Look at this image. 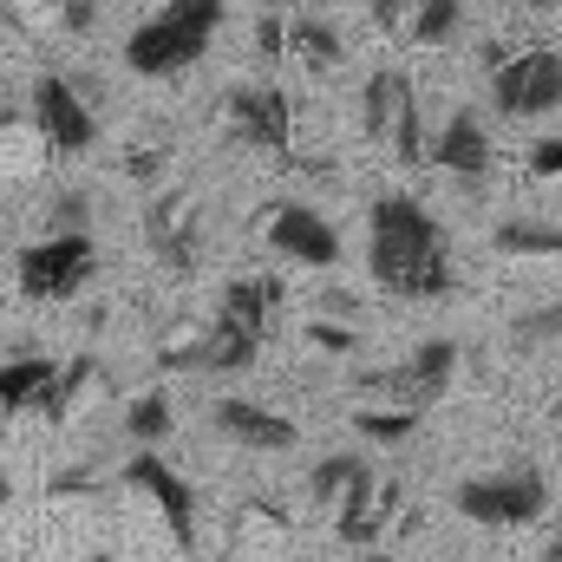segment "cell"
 Instances as JSON below:
<instances>
[{"instance_id": "1", "label": "cell", "mask_w": 562, "mask_h": 562, "mask_svg": "<svg viewBox=\"0 0 562 562\" xmlns=\"http://www.w3.org/2000/svg\"><path fill=\"white\" fill-rule=\"evenodd\" d=\"M367 269L400 301H438V294L458 288L451 236L438 229V216L425 210L419 196H406V190L373 196V210H367Z\"/></svg>"}, {"instance_id": "2", "label": "cell", "mask_w": 562, "mask_h": 562, "mask_svg": "<svg viewBox=\"0 0 562 562\" xmlns=\"http://www.w3.org/2000/svg\"><path fill=\"white\" fill-rule=\"evenodd\" d=\"M307 497L334 517V537L367 550L386 537V524L400 517V477H386L380 464L353 458V451H334L307 471Z\"/></svg>"}, {"instance_id": "3", "label": "cell", "mask_w": 562, "mask_h": 562, "mask_svg": "<svg viewBox=\"0 0 562 562\" xmlns=\"http://www.w3.org/2000/svg\"><path fill=\"white\" fill-rule=\"evenodd\" d=\"M216 26H223V0H164L150 20L132 26L125 66L138 79H177V72H190L210 53Z\"/></svg>"}, {"instance_id": "4", "label": "cell", "mask_w": 562, "mask_h": 562, "mask_svg": "<svg viewBox=\"0 0 562 562\" xmlns=\"http://www.w3.org/2000/svg\"><path fill=\"white\" fill-rule=\"evenodd\" d=\"M360 132L380 144L393 164H425L431 138H425V112H419V86L400 66H380L360 86Z\"/></svg>"}, {"instance_id": "5", "label": "cell", "mask_w": 562, "mask_h": 562, "mask_svg": "<svg viewBox=\"0 0 562 562\" xmlns=\"http://www.w3.org/2000/svg\"><path fill=\"white\" fill-rule=\"evenodd\" d=\"M458 517L484 524V530H524L550 510V477L537 464H497V471H477L451 491Z\"/></svg>"}, {"instance_id": "6", "label": "cell", "mask_w": 562, "mask_h": 562, "mask_svg": "<svg viewBox=\"0 0 562 562\" xmlns=\"http://www.w3.org/2000/svg\"><path fill=\"white\" fill-rule=\"evenodd\" d=\"M451 380H458V340H425V347H413V353L393 360V367H367V373L353 380V393H360L367 406L431 413V406L451 393Z\"/></svg>"}, {"instance_id": "7", "label": "cell", "mask_w": 562, "mask_h": 562, "mask_svg": "<svg viewBox=\"0 0 562 562\" xmlns=\"http://www.w3.org/2000/svg\"><path fill=\"white\" fill-rule=\"evenodd\" d=\"M92 276H99V236L92 229H46L13 262V281L26 301H72V294H86Z\"/></svg>"}, {"instance_id": "8", "label": "cell", "mask_w": 562, "mask_h": 562, "mask_svg": "<svg viewBox=\"0 0 562 562\" xmlns=\"http://www.w3.org/2000/svg\"><path fill=\"white\" fill-rule=\"evenodd\" d=\"M491 105L504 119H550L562 112V53L557 46H524L491 59Z\"/></svg>"}, {"instance_id": "9", "label": "cell", "mask_w": 562, "mask_h": 562, "mask_svg": "<svg viewBox=\"0 0 562 562\" xmlns=\"http://www.w3.org/2000/svg\"><path fill=\"white\" fill-rule=\"evenodd\" d=\"M144 243H150V256L170 269V276H196L203 269V203L183 190V183H170V190H150V203H144Z\"/></svg>"}, {"instance_id": "10", "label": "cell", "mask_w": 562, "mask_h": 562, "mask_svg": "<svg viewBox=\"0 0 562 562\" xmlns=\"http://www.w3.org/2000/svg\"><path fill=\"white\" fill-rule=\"evenodd\" d=\"M125 491H138L144 504L164 517V530H170V543L177 550H196V484L177 471V464H164L150 445H138V458L125 464Z\"/></svg>"}, {"instance_id": "11", "label": "cell", "mask_w": 562, "mask_h": 562, "mask_svg": "<svg viewBox=\"0 0 562 562\" xmlns=\"http://www.w3.org/2000/svg\"><path fill=\"white\" fill-rule=\"evenodd\" d=\"M262 243L294 269H334L340 262V229L314 210V203H276L262 216Z\"/></svg>"}, {"instance_id": "12", "label": "cell", "mask_w": 562, "mask_h": 562, "mask_svg": "<svg viewBox=\"0 0 562 562\" xmlns=\"http://www.w3.org/2000/svg\"><path fill=\"white\" fill-rule=\"evenodd\" d=\"M33 132L46 138V150H86L99 138V112L86 105V92L59 72L33 79Z\"/></svg>"}, {"instance_id": "13", "label": "cell", "mask_w": 562, "mask_h": 562, "mask_svg": "<svg viewBox=\"0 0 562 562\" xmlns=\"http://www.w3.org/2000/svg\"><path fill=\"white\" fill-rule=\"evenodd\" d=\"M223 125L256 150H288L294 138V105L281 86H229L223 92Z\"/></svg>"}, {"instance_id": "14", "label": "cell", "mask_w": 562, "mask_h": 562, "mask_svg": "<svg viewBox=\"0 0 562 562\" xmlns=\"http://www.w3.org/2000/svg\"><path fill=\"white\" fill-rule=\"evenodd\" d=\"M491 132H484V119L477 112H451L445 125H438V138H431V164L445 170V177H458V183H484L491 177Z\"/></svg>"}, {"instance_id": "15", "label": "cell", "mask_w": 562, "mask_h": 562, "mask_svg": "<svg viewBox=\"0 0 562 562\" xmlns=\"http://www.w3.org/2000/svg\"><path fill=\"white\" fill-rule=\"evenodd\" d=\"M210 413H216V431L236 438L243 451H294L301 445L294 419H281L276 406H262V400H216Z\"/></svg>"}, {"instance_id": "16", "label": "cell", "mask_w": 562, "mask_h": 562, "mask_svg": "<svg viewBox=\"0 0 562 562\" xmlns=\"http://www.w3.org/2000/svg\"><path fill=\"white\" fill-rule=\"evenodd\" d=\"M53 380H59V360H46V353H13V360H0V413L46 419Z\"/></svg>"}, {"instance_id": "17", "label": "cell", "mask_w": 562, "mask_h": 562, "mask_svg": "<svg viewBox=\"0 0 562 562\" xmlns=\"http://www.w3.org/2000/svg\"><path fill=\"white\" fill-rule=\"evenodd\" d=\"M281 550H288V517H281L276 504H243L229 517L223 562H281Z\"/></svg>"}, {"instance_id": "18", "label": "cell", "mask_w": 562, "mask_h": 562, "mask_svg": "<svg viewBox=\"0 0 562 562\" xmlns=\"http://www.w3.org/2000/svg\"><path fill=\"white\" fill-rule=\"evenodd\" d=\"M276 307H281V281L276 276H236L223 294H216V321H229V327H243V334H256V340H269Z\"/></svg>"}, {"instance_id": "19", "label": "cell", "mask_w": 562, "mask_h": 562, "mask_svg": "<svg viewBox=\"0 0 562 562\" xmlns=\"http://www.w3.org/2000/svg\"><path fill=\"white\" fill-rule=\"evenodd\" d=\"M491 249L497 256H517V262H543V256H562V223H543V216H510L491 229Z\"/></svg>"}, {"instance_id": "20", "label": "cell", "mask_w": 562, "mask_h": 562, "mask_svg": "<svg viewBox=\"0 0 562 562\" xmlns=\"http://www.w3.org/2000/svg\"><path fill=\"white\" fill-rule=\"evenodd\" d=\"M256 353H262L256 334H243L229 321H210V340H203V367L196 373H243V367H256Z\"/></svg>"}, {"instance_id": "21", "label": "cell", "mask_w": 562, "mask_h": 562, "mask_svg": "<svg viewBox=\"0 0 562 562\" xmlns=\"http://www.w3.org/2000/svg\"><path fill=\"white\" fill-rule=\"evenodd\" d=\"M288 53H294L301 66H314V72H334V66L347 59L340 33H334L327 20H288Z\"/></svg>"}, {"instance_id": "22", "label": "cell", "mask_w": 562, "mask_h": 562, "mask_svg": "<svg viewBox=\"0 0 562 562\" xmlns=\"http://www.w3.org/2000/svg\"><path fill=\"white\" fill-rule=\"evenodd\" d=\"M458 26H464V0H413V13H406L413 46H445V40H458Z\"/></svg>"}, {"instance_id": "23", "label": "cell", "mask_w": 562, "mask_h": 562, "mask_svg": "<svg viewBox=\"0 0 562 562\" xmlns=\"http://www.w3.org/2000/svg\"><path fill=\"white\" fill-rule=\"evenodd\" d=\"M203 340H210L203 321H170V327L157 334V367H170V373H196V367H203Z\"/></svg>"}, {"instance_id": "24", "label": "cell", "mask_w": 562, "mask_h": 562, "mask_svg": "<svg viewBox=\"0 0 562 562\" xmlns=\"http://www.w3.org/2000/svg\"><path fill=\"white\" fill-rule=\"evenodd\" d=\"M125 431H132V445H164L170 431H177V413H170V400L164 393H138L132 406H125Z\"/></svg>"}, {"instance_id": "25", "label": "cell", "mask_w": 562, "mask_h": 562, "mask_svg": "<svg viewBox=\"0 0 562 562\" xmlns=\"http://www.w3.org/2000/svg\"><path fill=\"white\" fill-rule=\"evenodd\" d=\"M419 419L425 413H406V406H367V413H353V431L373 445H406L419 431Z\"/></svg>"}, {"instance_id": "26", "label": "cell", "mask_w": 562, "mask_h": 562, "mask_svg": "<svg viewBox=\"0 0 562 562\" xmlns=\"http://www.w3.org/2000/svg\"><path fill=\"white\" fill-rule=\"evenodd\" d=\"M99 380V360L92 353H79V360H59V380H53V400H46V419H66L72 406H79V393Z\"/></svg>"}, {"instance_id": "27", "label": "cell", "mask_w": 562, "mask_h": 562, "mask_svg": "<svg viewBox=\"0 0 562 562\" xmlns=\"http://www.w3.org/2000/svg\"><path fill=\"white\" fill-rule=\"evenodd\" d=\"M510 340H517V347H550V340H562V301H550V307H530V314H517Z\"/></svg>"}, {"instance_id": "28", "label": "cell", "mask_w": 562, "mask_h": 562, "mask_svg": "<svg viewBox=\"0 0 562 562\" xmlns=\"http://www.w3.org/2000/svg\"><path fill=\"white\" fill-rule=\"evenodd\" d=\"M530 177H537V183H562V138L530 144Z\"/></svg>"}, {"instance_id": "29", "label": "cell", "mask_w": 562, "mask_h": 562, "mask_svg": "<svg viewBox=\"0 0 562 562\" xmlns=\"http://www.w3.org/2000/svg\"><path fill=\"white\" fill-rule=\"evenodd\" d=\"M307 340L327 347V353H353V347H360V334H353V327H334V321H307Z\"/></svg>"}, {"instance_id": "30", "label": "cell", "mask_w": 562, "mask_h": 562, "mask_svg": "<svg viewBox=\"0 0 562 562\" xmlns=\"http://www.w3.org/2000/svg\"><path fill=\"white\" fill-rule=\"evenodd\" d=\"M59 229H86V196H59Z\"/></svg>"}, {"instance_id": "31", "label": "cell", "mask_w": 562, "mask_h": 562, "mask_svg": "<svg viewBox=\"0 0 562 562\" xmlns=\"http://www.w3.org/2000/svg\"><path fill=\"white\" fill-rule=\"evenodd\" d=\"M7 504H13V477L0 471V510H7Z\"/></svg>"}, {"instance_id": "32", "label": "cell", "mask_w": 562, "mask_h": 562, "mask_svg": "<svg viewBox=\"0 0 562 562\" xmlns=\"http://www.w3.org/2000/svg\"><path fill=\"white\" fill-rule=\"evenodd\" d=\"M543 562H562V530L550 537V557H543Z\"/></svg>"}, {"instance_id": "33", "label": "cell", "mask_w": 562, "mask_h": 562, "mask_svg": "<svg viewBox=\"0 0 562 562\" xmlns=\"http://www.w3.org/2000/svg\"><path fill=\"white\" fill-rule=\"evenodd\" d=\"M510 7H550V0H510Z\"/></svg>"}, {"instance_id": "34", "label": "cell", "mask_w": 562, "mask_h": 562, "mask_svg": "<svg viewBox=\"0 0 562 562\" xmlns=\"http://www.w3.org/2000/svg\"><path fill=\"white\" fill-rule=\"evenodd\" d=\"M262 7H301V0H262Z\"/></svg>"}, {"instance_id": "35", "label": "cell", "mask_w": 562, "mask_h": 562, "mask_svg": "<svg viewBox=\"0 0 562 562\" xmlns=\"http://www.w3.org/2000/svg\"><path fill=\"white\" fill-rule=\"evenodd\" d=\"M86 562H119V557H86Z\"/></svg>"}, {"instance_id": "36", "label": "cell", "mask_w": 562, "mask_h": 562, "mask_svg": "<svg viewBox=\"0 0 562 562\" xmlns=\"http://www.w3.org/2000/svg\"><path fill=\"white\" fill-rule=\"evenodd\" d=\"M367 562H400V557H367Z\"/></svg>"}, {"instance_id": "37", "label": "cell", "mask_w": 562, "mask_h": 562, "mask_svg": "<svg viewBox=\"0 0 562 562\" xmlns=\"http://www.w3.org/2000/svg\"><path fill=\"white\" fill-rule=\"evenodd\" d=\"M557 419H562V393H557Z\"/></svg>"}]
</instances>
